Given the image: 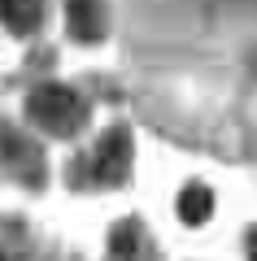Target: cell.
<instances>
[{
  "label": "cell",
  "instance_id": "6da1fadb",
  "mask_svg": "<svg viewBox=\"0 0 257 261\" xmlns=\"http://www.w3.org/2000/svg\"><path fill=\"white\" fill-rule=\"evenodd\" d=\"M27 113L35 126H44L48 135H74V130L87 122V105L74 87H61V83H44L31 92L27 100Z\"/></svg>",
  "mask_w": 257,
  "mask_h": 261
},
{
  "label": "cell",
  "instance_id": "7a4b0ae2",
  "mask_svg": "<svg viewBox=\"0 0 257 261\" xmlns=\"http://www.w3.org/2000/svg\"><path fill=\"white\" fill-rule=\"evenodd\" d=\"M131 166V140H127V130H109L101 140V148H96V170H101V178H113L118 183L122 174H127Z\"/></svg>",
  "mask_w": 257,
  "mask_h": 261
},
{
  "label": "cell",
  "instance_id": "3957f363",
  "mask_svg": "<svg viewBox=\"0 0 257 261\" xmlns=\"http://www.w3.org/2000/svg\"><path fill=\"white\" fill-rule=\"evenodd\" d=\"M65 22H70V35L83 39V44H96L101 31H105V18H101L96 0H70L65 5Z\"/></svg>",
  "mask_w": 257,
  "mask_h": 261
},
{
  "label": "cell",
  "instance_id": "277c9868",
  "mask_svg": "<svg viewBox=\"0 0 257 261\" xmlns=\"http://www.w3.org/2000/svg\"><path fill=\"white\" fill-rule=\"evenodd\" d=\"M175 209H179V222H188V226H201L205 218L214 214V192H209L205 183H188L183 192H179Z\"/></svg>",
  "mask_w": 257,
  "mask_h": 261
},
{
  "label": "cell",
  "instance_id": "5b68a950",
  "mask_svg": "<svg viewBox=\"0 0 257 261\" xmlns=\"http://www.w3.org/2000/svg\"><path fill=\"white\" fill-rule=\"evenodd\" d=\"M0 18L13 31H31L39 22V0H0Z\"/></svg>",
  "mask_w": 257,
  "mask_h": 261
},
{
  "label": "cell",
  "instance_id": "8992f818",
  "mask_svg": "<svg viewBox=\"0 0 257 261\" xmlns=\"http://www.w3.org/2000/svg\"><path fill=\"white\" fill-rule=\"evenodd\" d=\"M113 252H118V257H131V226H118V231H113Z\"/></svg>",
  "mask_w": 257,
  "mask_h": 261
},
{
  "label": "cell",
  "instance_id": "52a82bcc",
  "mask_svg": "<svg viewBox=\"0 0 257 261\" xmlns=\"http://www.w3.org/2000/svg\"><path fill=\"white\" fill-rule=\"evenodd\" d=\"M248 261H257V231L248 235Z\"/></svg>",
  "mask_w": 257,
  "mask_h": 261
}]
</instances>
